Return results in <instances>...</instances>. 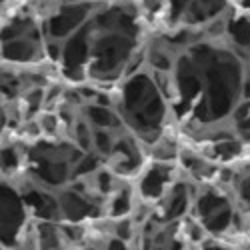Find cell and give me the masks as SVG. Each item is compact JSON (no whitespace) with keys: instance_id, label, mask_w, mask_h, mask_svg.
<instances>
[{"instance_id":"1","label":"cell","mask_w":250,"mask_h":250,"mask_svg":"<svg viewBox=\"0 0 250 250\" xmlns=\"http://www.w3.org/2000/svg\"><path fill=\"white\" fill-rule=\"evenodd\" d=\"M114 236L128 242L130 238H134V228H132V222L130 218H120L116 224H114Z\"/></svg>"},{"instance_id":"2","label":"cell","mask_w":250,"mask_h":250,"mask_svg":"<svg viewBox=\"0 0 250 250\" xmlns=\"http://www.w3.org/2000/svg\"><path fill=\"white\" fill-rule=\"evenodd\" d=\"M104 250H128V248H126V242H124V240L112 236V238L106 242V248H104Z\"/></svg>"}]
</instances>
